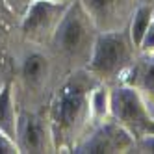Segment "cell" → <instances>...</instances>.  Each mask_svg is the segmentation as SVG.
Listing matches in <instances>:
<instances>
[{
	"label": "cell",
	"instance_id": "cell-5",
	"mask_svg": "<svg viewBox=\"0 0 154 154\" xmlns=\"http://www.w3.org/2000/svg\"><path fill=\"white\" fill-rule=\"evenodd\" d=\"M112 119L137 139L154 134V117L141 95L128 84L112 85Z\"/></svg>",
	"mask_w": 154,
	"mask_h": 154
},
{
	"label": "cell",
	"instance_id": "cell-19",
	"mask_svg": "<svg viewBox=\"0 0 154 154\" xmlns=\"http://www.w3.org/2000/svg\"><path fill=\"white\" fill-rule=\"evenodd\" d=\"M139 4H154V0H139Z\"/></svg>",
	"mask_w": 154,
	"mask_h": 154
},
{
	"label": "cell",
	"instance_id": "cell-15",
	"mask_svg": "<svg viewBox=\"0 0 154 154\" xmlns=\"http://www.w3.org/2000/svg\"><path fill=\"white\" fill-rule=\"evenodd\" d=\"M128 152L130 154H154V134L134 139Z\"/></svg>",
	"mask_w": 154,
	"mask_h": 154
},
{
	"label": "cell",
	"instance_id": "cell-12",
	"mask_svg": "<svg viewBox=\"0 0 154 154\" xmlns=\"http://www.w3.org/2000/svg\"><path fill=\"white\" fill-rule=\"evenodd\" d=\"M112 119V85L98 82L89 93V121L91 130Z\"/></svg>",
	"mask_w": 154,
	"mask_h": 154
},
{
	"label": "cell",
	"instance_id": "cell-8",
	"mask_svg": "<svg viewBox=\"0 0 154 154\" xmlns=\"http://www.w3.org/2000/svg\"><path fill=\"white\" fill-rule=\"evenodd\" d=\"M132 143L134 137L113 119H108L95 126L72 149V154H125L130 150Z\"/></svg>",
	"mask_w": 154,
	"mask_h": 154
},
{
	"label": "cell",
	"instance_id": "cell-10",
	"mask_svg": "<svg viewBox=\"0 0 154 154\" xmlns=\"http://www.w3.org/2000/svg\"><path fill=\"white\" fill-rule=\"evenodd\" d=\"M19 23L9 8L0 0V87L6 82H11L15 56L20 47V34H19Z\"/></svg>",
	"mask_w": 154,
	"mask_h": 154
},
{
	"label": "cell",
	"instance_id": "cell-20",
	"mask_svg": "<svg viewBox=\"0 0 154 154\" xmlns=\"http://www.w3.org/2000/svg\"><path fill=\"white\" fill-rule=\"evenodd\" d=\"M54 2H63V4H71V2H74V0H54Z\"/></svg>",
	"mask_w": 154,
	"mask_h": 154
},
{
	"label": "cell",
	"instance_id": "cell-9",
	"mask_svg": "<svg viewBox=\"0 0 154 154\" xmlns=\"http://www.w3.org/2000/svg\"><path fill=\"white\" fill-rule=\"evenodd\" d=\"M93 19L98 32H115L128 28L139 0H80Z\"/></svg>",
	"mask_w": 154,
	"mask_h": 154
},
{
	"label": "cell",
	"instance_id": "cell-7",
	"mask_svg": "<svg viewBox=\"0 0 154 154\" xmlns=\"http://www.w3.org/2000/svg\"><path fill=\"white\" fill-rule=\"evenodd\" d=\"M15 143H17L20 154H52V152H56L47 112L19 109Z\"/></svg>",
	"mask_w": 154,
	"mask_h": 154
},
{
	"label": "cell",
	"instance_id": "cell-21",
	"mask_svg": "<svg viewBox=\"0 0 154 154\" xmlns=\"http://www.w3.org/2000/svg\"><path fill=\"white\" fill-rule=\"evenodd\" d=\"M152 17H154V11H152Z\"/></svg>",
	"mask_w": 154,
	"mask_h": 154
},
{
	"label": "cell",
	"instance_id": "cell-14",
	"mask_svg": "<svg viewBox=\"0 0 154 154\" xmlns=\"http://www.w3.org/2000/svg\"><path fill=\"white\" fill-rule=\"evenodd\" d=\"M152 11H154V4H139L137 9L134 11V15H132V19H130L128 30H130L132 41H134L136 45H139L143 34L147 32V28L150 26V23L154 20Z\"/></svg>",
	"mask_w": 154,
	"mask_h": 154
},
{
	"label": "cell",
	"instance_id": "cell-16",
	"mask_svg": "<svg viewBox=\"0 0 154 154\" xmlns=\"http://www.w3.org/2000/svg\"><path fill=\"white\" fill-rule=\"evenodd\" d=\"M137 48H139V54H154V20L147 28V32L143 34Z\"/></svg>",
	"mask_w": 154,
	"mask_h": 154
},
{
	"label": "cell",
	"instance_id": "cell-11",
	"mask_svg": "<svg viewBox=\"0 0 154 154\" xmlns=\"http://www.w3.org/2000/svg\"><path fill=\"white\" fill-rule=\"evenodd\" d=\"M123 84L132 85L141 95L154 117V54H139L130 71L125 74Z\"/></svg>",
	"mask_w": 154,
	"mask_h": 154
},
{
	"label": "cell",
	"instance_id": "cell-2",
	"mask_svg": "<svg viewBox=\"0 0 154 154\" xmlns=\"http://www.w3.org/2000/svg\"><path fill=\"white\" fill-rule=\"evenodd\" d=\"M63 78L65 74L47 47L20 41L11 74L13 97L19 109L47 112L50 98Z\"/></svg>",
	"mask_w": 154,
	"mask_h": 154
},
{
	"label": "cell",
	"instance_id": "cell-6",
	"mask_svg": "<svg viewBox=\"0 0 154 154\" xmlns=\"http://www.w3.org/2000/svg\"><path fill=\"white\" fill-rule=\"evenodd\" d=\"M69 4L54 2V0H34L28 11L20 17L19 34L20 39L30 45L47 47L54 35L61 17L67 11Z\"/></svg>",
	"mask_w": 154,
	"mask_h": 154
},
{
	"label": "cell",
	"instance_id": "cell-18",
	"mask_svg": "<svg viewBox=\"0 0 154 154\" xmlns=\"http://www.w3.org/2000/svg\"><path fill=\"white\" fill-rule=\"evenodd\" d=\"M0 154H20L17 143L0 130Z\"/></svg>",
	"mask_w": 154,
	"mask_h": 154
},
{
	"label": "cell",
	"instance_id": "cell-17",
	"mask_svg": "<svg viewBox=\"0 0 154 154\" xmlns=\"http://www.w3.org/2000/svg\"><path fill=\"white\" fill-rule=\"evenodd\" d=\"M32 2H34V0H4V4L9 8V11H11L17 19H20L28 11V8L32 6Z\"/></svg>",
	"mask_w": 154,
	"mask_h": 154
},
{
	"label": "cell",
	"instance_id": "cell-1",
	"mask_svg": "<svg viewBox=\"0 0 154 154\" xmlns=\"http://www.w3.org/2000/svg\"><path fill=\"white\" fill-rule=\"evenodd\" d=\"M97 84L98 80L87 69H78L56 87L47 108L56 152H72L91 132L89 93Z\"/></svg>",
	"mask_w": 154,
	"mask_h": 154
},
{
	"label": "cell",
	"instance_id": "cell-13",
	"mask_svg": "<svg viewBox=\"0 0 154 154\" xmlns=\"http://www.w3.org/2000/svg\"><path fill=\"white\" fill-rule=\"evenodd\" d=\"M17 119H19V106L13 97L11 82H6L0 87V130L8 134L15 141L17 136Z\"/></svg>",
	"mask_w": 154,
	"mask_h": 154
},
{
	"label": "cell",
	"instance_id": "cell-3",
	"mask_svg": "<svg viewBox=\"0 0 154 154\" xmlns=\"http://www.w3.org/2000/svg\"><path fill=\"white\" fill-rule=\"evenodd\" d=\"M97 37L98 28L95 26L93 19L85 11L80 0H74L61 17L47 48L56 60L61 72L69 76L72 71L87 67Z\"/></svg>",
	"mask_w": 154,
	"mask_h": 154
},
{
	"label": "cell",
	"instance_id": "cell-4",
	"mask_svg": "<svg viewBox=\"0 0 154 154\" xmlns=\"http://www.w3.org/2000/svg\"><path fill=\"white\" fill-rule=\"evenodd\" d=\"M137 56L139 48L132 41L128 28L115 32H98L91 60L85 69L98 82L115 85L123 82L125 74L130 71Z\"/></svg>",
	"mask_w": 154,
	"mask_h": 154
}]
</instances>
